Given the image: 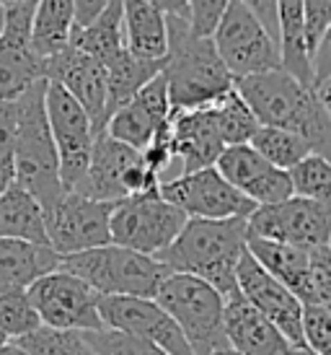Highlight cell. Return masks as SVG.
I'll use <instances>...</instances> for the list:
<instances>
[{
    "label": "cell",
    "mask_w": 331,
    "mask_h": 355,
    "mask_svg": "<svg viewBox=\"0 0 331 355\" xmlns=\"http://www.w3.org/2000/svg\"><path fill=\"white\" fill-rule=\"evenodd\" d=\"M246 249L259 265L274 275L285 288H290L295 296L305 301L308 293V277H311V249H298L290 244H280V241H269L262 236L246 239Z\"/></svg>",
    "instance_id": "23"
},
{
    "label": "cell",
    "mask_w": 331,
    "mask_h": 355,
    "mask_svg": "<svg viewBox=\"0 0 331 355\" xmlns=\"http://www.w3.org/2000/svg\"><path fill=\"white\" fill-rule=\"evenodd\" d=\"M215 168L223 174L228 184H233L244 198L251 200L253 205H272V202H283L295 195L290 171L272 166L249 143L228 146L220 153Z\"/></svg>",
    "instance_id": "18"
},
{
    "label": "cell",
    "mask_w": 331,
    "mask_h": 355,
    "mask_svg": "<svg viewBox=\"0 0 331 355\" xmlns=\"http://www.w3.org/2000/svg\"><path fill=\"white\" fill-rule=\"evenodd\" d=\"M246 218H186L184 228L171 241V247L163 249L156 259H161L171 272H184L205 280L228 298L238 293L235 272L246 252Z\"/></svg>",
    "instance_id": "2"
},
{
    "label": "cell",
    "mask_w": 331,
    "mask_h": 355,
    "mask_svg": "<svg viewBox=\"0 0 331 355\" xmlns=\"http://www.w3.org/2000/svg\"><path fill=\"white\" fill-rule=\"evenodd\" d=\"M57 267L60 254L52 247L0 236V288H29Z\"/></svg>",
    "instance_id": "25"
},
{
    "label": "cell",
    "mask_w": 331,
    "mask_h": 355,
    "mask_svg": "<svg viewBox=\"0 0 331 355\" xmlns=\"http://www.w3.org/2000/svg\"><path fill=\"white\" fill-rule=\"evenodd\" d=\"M10 340H8V335H6V332H0V350H3V347L8 345Z\"/></svg>",
    "instance_id": "50"
},
{
    "label": "cell",
    "mask_w": 331,
    "mask_h": 355,
    "mask_svg": "<svg viewBox=\"0 0 331 355\" xmlns=\"http://www.w3.org/2000/svg\"><path fill=\"white\" fill-rule=\"evenodd\" d=\"M47 80H37L29 91L16 99V179L21 187L31 192L44 207V216L62 195L60 182L57 148L49 132L47 109H44Z\"/></svg>",
    "instance_id": "4"
},
{
    "label": "cell",
    "mask_w": 331,
    "mask_h": 355,
    "mask_svg": "<svg viewBox=\"0 0 331 355\" xmlns=\"http://www.w3.org/2000/svg\"><path fill=\"white\" fill-rule=\"evenodd\" d=\"M171 143L174 158L181 161V174L215 166L225 150V143L213 107L171 109Z\"/></svg>",
    "instance_id": "21"
},
{
    "label": "cell",
    "mask_w": 331,
    "mask_h": 355,
    "mask_svg": "<svg viewBox=\"0 0 331 355\" xmlns=\"http://www.w3.org/2000/svg\"><path fill=\"white\" fill-rule=\"evenodd\" d=\"M122 31L125 50L143 60H166L168 21L145 0H122Z\"/></svg>",
    "instance_id": "24"
},
{
    "label": "cell",
    "mask_w": 331,
    "mask_h": 355,
    "mask_svg": "<svg viewBox=\"0 0 331 355\" xmlns=\"http://www.w3.org/2000/svg\"><path fill=\"white\" fill-rule=\"evenodd\" d=\"M60 270H68L86 280L98 296L135 298H156L161 283L171 275L161 259L119 244H104L78 254L60 257Z\"/></svg>",
    "instance_id": "5"
},
{
    "label": "cell",
    "mask_w": 331,
    "mask_h": 355,
    "mask_svg": "<svg viewBox=\"0 0 331 355\" xmlns=\"http://www.w3.org/2000/svg\"><path fill=\"white\" fill-rule=\"evenodd\" d=\"M156 301L171 314L195 355L225 350V296L195 275L171 272L156 293Z\"/></svg>",
    "instance_id": "6"
},
{
    "label": "cell",
    "mask_w": 331,
    "mask_h": 355,
    "mask_svg": "<svg viewBox=\"0 0 331 355\" xmlns=\"http://www.w3.org/2000/svg\"><path fill=\"white\" fill-rule=\"evenodd\" d=\"M249 146L262 158H267L272 166L283 168V171H290L301 164L303 158L313 156L308 143L301 135L283 128H269V125H259L253 138L249 140Z\"/></svg>",
    "instance_id": "31"
},
{
    "label": "cell",
    "mask_w": 331,
    "mask_h": 355,
    "mask_svg": "<svg viewBox=\"0 0 331 355\" xmlns=\"http://www.w3.org/2000/svg\"><path fill=\"white\" fill-rule=\"evenodd\" d=\"M215 50L233 80L283 68L280 44L241 0H231L213 31Z\"/></svg>",
    "instance_id": "8"
},
{
    "label": "cell",
    "mask_w": 331,
    "mask_h": 355,
    "mask_svg": "<svg viewBox=\"0 0 331 355\" xmlns=\"http://www.w3.org/2000/svg\"><path fill=\"white\" fill-rule=\"evenodd\" d=\"M303 345L316 355H331V314L319 306H303Z\"/></svg>",
    "instance_id": "39"
},
{
    "label": "cell",
    "mask_w": 331,
    "mask_h": 355,
    "mask_svg": "<svg viewBox=\"0 0 331 355\" xmlns=\"http://www.w3.org/2000/svg\"><path fill=\"white\" fill-rule=\"evenodd\" d=\"M16 101L0 99V192L16 179Z\"/></svg>",
    "instance_id": "37"
},
{
    "label": "cell",
    "mask_w": 331,
    "mask_h": 355,
    "mask_svg": "<svg viewBox=\"0 0 331 355\" xmlns=\"http://www.w3.org/2000/svg\"><path fill=\"white\" fill-rule=\"evenodd\" d=\"M75 3V26H86L107 8L111 0H73Z\"/></svg>",
    "instance_id": "44"
},
{
    "label": "cell",
    "mask_w": 331,
    "mask_h": 355,
    "mask_svg": "<svg viewBox=\"0 0 331 355\" xmlns=\"http://www.w3.org/2000/svg\"><path fill=\"white\" fill-rule=\"evenodd\" d=\"M311 73H313V89L323 83L326 78H331V21L329 26L323 29L321 40H319V47L311 58Z\"/></svg>",
    "instance_id": "42"
},
{
    "label": "cell",
    "mask_w": 331,
    "mask_h": 355,
    "mask_svg": "<svg viewBox=\"0 0 331 355\" xmlns=\"http://www.w3.org/2000/svg\"><path fill=\"white\" fill-rule=\"evenodd\" d=\"M168 21V52L163 78L168 86L171 109L213 107L233 89V76L215 50L213 37L197 34L189 19L166 16Z\"/></svg>",
    "instance_id": "3"
},
{
    "label": "cell",
    "mask_w": 331,
    "mask_h": 355,
    "mask_svg": "<svg viewBox=\"0 0 331 355\" xmlns=\"http://www.w3.org/2000/svg\"><path fill=\"white\" fill-rule=\"evenodd\" d=\"M0 236L49 247L44 207L19 182H10L0 192Z\"/></svg>",
    "instance_id": "26"
},
{
    "label": "cell",
    "mask_w": 331,
    "mask_h": 355,
    "mask_svg": "<svg viewBox=\"0 0 331 355\" xmlns=\"http://www.w3.org/2000/svg\"><path fill=\"white\" fill-rule=\"evenodd\" d=\"M24 0H0V8H10V6H19Z\"/></svg>",
    "instance_id": "49"
},
{
    "label": "cell",
    "mask_w": 331,
    "mask_h": 355,
    "mask_svg": "<svg viewBox=\"0 0 331 355\" xmlns=\"http://www.w3.org/2000/svg\"><path fill=\"white\" fill-rule=\"evenodd\" d=\"M233 86L259 125L290 130L308 143L313 156L331 161V117L311 86L285 68L246 76L233 80Z\"/></svg>",
    "instance_id": "1"
},
{
    "label": "cell",
    "mask_w": 331,
    "mask_h": 355,
    "mask_svg": "<svg viewBox=\"0 0 331 355\" xmlns=\"http://www.w3.org/2000/svg\"><path fill=\"white\" fill-rule=\"evenodd\" d=\"M37 0L3 8L0 26V99L16 101L37 80H47V60L31 47V21Z\"/></svg>",
    "instance_id": "12"
},
{
    "label": "cell",
    "mask_w": 331,
    "mask_h": 355,
    "mask_svg": "<svg viewBox=\"0 0 331 355\" xmlns=\"http://www.w3.org/2000/svg\"><path fill=\"white\" fill-rule=\"evenodd\" d=\"M158 192L179 210H184L186 218H205V220L249 218L256 207L233 184H228L215 166L161 182Z\"/></svg>",
    "instance_id": "14"
},
{
    "label": "cell",
    "mask_w": 331,
    "mask_h": 355,
    "mask_svg": "<svg viewBox=\"0 0 331 355\" xmlns=\"http://www.w3.org/2000/svg\"><path fill=\"white\" fill-rule=\"evenodd\" d=\"M98 314L104 327L153 343L168 355H195L184 332L156 298L98 296Z\"/></svg>",
    "instance_id": "15"
},
{
    "label": "cell",
    "mask_w": 331,
    "mask_h": 355,
    "mask_svg": "<svg viewBox=\"0 0 331 355\" xmlns=\"http://www.w3.org/2000/svg\"><path fill=\"white\" fill-rule=\"evenodd\" d=\"M313 91H316V96L321 99L323 109L329 112V117H331V78H326L323 83H319V86H316Z\"/></svg>",
    "instance_id": "46"
},
{
    "label": "cell",
    "mask_w": 331,
    "mask_h": 355,
    "mask_svg": "<svg viewBox=\"0 0 331 355\" xmlns=\"http://www.w3.org/2000/svg\"><path fill=\"white\" fill-rule=\"evenodd\" d=\"M331 21V0H305V42H308V55L319 47L323 29Z\"/></svg>",
    "instance_id": "41"
},
{
    "label": "cell",
    "mask_w": 331,
    "mask_h": 355,
    "mask_svg": "<svg viewBox=\"0 0 331 355\" xmlns=\"http://www.w3.org/2000/svg\"><path fill=\"white\" fill-rule=\"evenodd\" d=\"M171 117V99L166 86L163 73H158L153 80H147L125 107H119L107 122V135L122 140L132 148L143 150L153 140L158 128Z\"/></svg>",
    "instance_id": "19"
},
{
    "label": "cell",
    "mask_w": 331,
    "mask_h": 355,
    "mask_svg": "<svg viewBox=\"0 0 331 355\" xmlns=\"http://www.w3.org/2000/svg\"><path fill=\"white\" fill-rule=\"evenodd\" d=\"M70 44L101 60L104 65L111 62L125 50V31H122V0H111L107 8L86 26H75Z\"/></svg>",
    "instance_id": "29"
},
{
    "label": "cell",
    "mask_w": 331,
    "mask_h": 355,
    "mask_svg": "<svg viewBox=\"0 0 331 355\" xmlns=\"http://www.w3.org/2000/svg\"><path fill=\"white\" fill-rule=\"evenodd\" d=\"M83 335L98 355H168L153 343H145L119 329H109V327L96 329V332H83Z\"/></svg>",
    "instance_id": "36"
},
{
    "label": "cell",
    "mask_w": 331,
    "mask_h": 355,
    "mask_svg": "<svg viewBox=\"0 0 331 355\" xmlns=\"http://www.w3.org/2000/svg\"><path fill=\"white\" fill-rule=\"evenodd\" d=\"M37 327H42V319L26 288H0V332H6L8 340H21Z\"/></svg>",
    "instance_id": "34"
},
{
    "label": "cell",
    "mask_w": 331,
    "mask_h": 355,
    "mask_svg": "<svg viewBox=\"0 0 331 355\" xmlns=\"http://www.w3.org/2000/svg\"><path fill=\"white\" fill-rule=\"evenodd\" d=\"M290 182L295 195L331 207V161L321 156L303 158L298 166L290 168Z\"/></svg>",
    "instance_id": "35"
},
{
    "label": "cell",
    "mask_w": 331,
    "mask_h": 355,
    "mask_svg": "<svg viewBox=\"0 0 331 355\" xmlns=\"http://www.w3.org/2000/svg\"><path fill=\"white\" fill-rule=\"evenodd\" d=\"M29 301L37 309L42 324L55 329H75V332H96L104 329L98 314V293L86 280L75 277L68 270H52L29 288Z\"/></svg>",
    "instance_id": "9"
},
{
    "label": "cell",
    "mask_w": 331,
    "mask_h": 355,
    "mask_svg": "<svg viewBox=\"0 0 331 355\" xmlns=\"http://www.w3.org/2000/svg\"><path fill=\"white\" fill-rule=\"evenodd\" d=\"M75 3L73 0H37L31 21V47L42 60L55 58L73 40Z\"/></svg>",
    "instance_id": "28"
},
{
    "label": "cell",
    "mask_w": 331,
    "mask_h": 355,
    "mask_svg": "<svg viewBox=\"0 0 331 355\" xmlns=\"http://www.w3.org/2000/svg\"><path fill=\"white\" fill-rule=\"evenodd\" d=\"M329 252H331V239H329Z\"/></svg>",
    "instance_id": "53"
},
{
    "label": "cell",
    "mask_w": 331,
    "mask_h": 355,
    "mask_svg": "<svg viewBox=\"0 0 331 355\" xmlns=\"http://www.w3.org/2000/svg\"><path fill=\"white\" fill-rule=\"evenodd\" d=\"M213 355H241V353H235V350H231V347H225V350H217V353Z\"/></svg>",
    "instance_id": "51"
},
{
    "label": "cell",
    "mask_w": 331,
    "mask_h": 355,
    "mask_svg": "<svg viewBox=\"0 0 331 355\" xmlns=\"http://www.w3.org/2000/svg\"><path fill=\"white\" fill-rule=\"evenodd\" d=\"M47 80L60 83L80 107L86 109L96 132L107 130L111 112H109L107 65L101 60L91 58L86 52L75 50L73 44H68L62 52L47 60Z\"/></svg>",
    "instance_id": "17"
},
{
    "label": "cell",
    "mask_w": 331,
    "mask_h": 355,
    "mask_svg": "<svg viewBox=\"0 0 331 355\" xmlns=\"http://www.w3.org/2000/svg\"><path fill=\"white\" fill-rule=\"evenodd\" d=\"M147 6L158 8L163 16H179V19H189V0H145Z\"/></svg>",
    "instance_id": "45"
},
{
    "label": "cell",
    "mask_w": 331,
    "mask_h": 355,
    "mask_svg": "<svg viewBox=\"0 0 331 355\" xmlns=\"http://www.w3.org/2000/svg\"><path fill=\"white\" fill-rule=\"evenodd\" d=\"M246 8L251 10L256 19L262 21L267 31L272 34L280 44V24H277V0H241Z\"/></svg>",
    "instance_id": "43"
},
{
    "label": "cell",
    "mask_w": 331,
    "mask_h": 355,
    "mask_svg": "<svg viewBox=\"0 0 331 355\" xmlns=\"http://www.w3.org/2000/svg\"><path fill=\"white\" fill-rule=\"evenodd\" d=\"M0 355H29V353H26V350H24L19 343H13V340H10L8 345L0 350Z\"/></svg>",
    "instance_id": "47"
},
{
    "label": "cell",
    "mask_w": 331,
    "mask_h": 355,
    "mask_svg": "<svg viewBox=\"0 0 331 355\" xmlns=\"http://www.w3.org/2000/svg\"><path fill=\"white\" fill-rule=\"evenodd\" d=\"M231 0H189V26L197 34L213 37L215 26L225 13Z\"/></svg>",
    "instance_id": "40"
},
{
    "label": "cell",
    "mask_w": 331,
    "mask_h": 355,
    "mask_svg": "<svg viewBox=\"0 0 331 355\" xmlns=\"http://www.w3.org/2000/svg\"><path fill=\"white\" fill-rule=\"evenodd\" d=\"M117 202L83 198L78 192H65L47 210L49 247L60 257L78 254L86 249L111 244V213Z\"/></svg>",
    "instance_id": "13"
},
{
    "label": "cell",
    "mask_w": 331,
    "mask_h": 355,
    "mask_svg": "<svg viewBox=\"0 0 331 355\" xmlns=\"http://www.w3.org/2000/svg\"><path fill=\"white\" fill-rule=\"evenodd\" d=\"M184 223V210L168 202L158 189H150L119 200L109 228H111V244L158 257L163 249L171 247V241L179 236Z\"/></svg>",
    "instance_id": "7"
},
{
    "label": "cell",
    "mask_w": 331,
    "mask_h": 355,
    "mask_svg": "<svg viewBox=\"0 0 331 355\" xmlns=\"http://www.w3.org/2000/svg\"><path fill=\"white\" fill-rule=\"evenodd\" d=\"M235 286L238 293L249 301V304L269 319L285 340L290 345H303V304L301 298L292 293L290 288H285L274 275H269L251 252L246 249L241 262H238V272H235Z\"/></svg>",
    "instance_id": "16"
},
{
    "label": "cell",
    "mask_w": 331,
    "mask_h": 355,
    "mask_svg": "<svg viewBox=\"0 0 331 355\" xmlns=\"http://www.w3.org/2000/svg\"><path fill=\"white\" fill-rule=\"evenodd\" d=\"M303 306H319L331 314V252L326 247L311 249V277Z\"/></svg>",
    "instance_id": "38"
},
{
    "label": "cell",
    "mask_w": 331,
    "mask_h": 355,
    "mask_svg": "<svg viewBox=\"0 0 331 355\" xmlns=\"http://www.w3.org/2000/svg\"><path fill=\"white\" fill-rule=\"evenodd\" d=\"M0 26H3V8H0Z\"/></svg>",
    "instance_id": "52"
},
{
    "label": "cell",
    "mask_w": 331,
    "mask_h": 355,
    "mask_svg": "<svg viewBox=\"0 0 331 355\" xmlns=\"http://www.w3.org/2000/svg\"><path fill=\"white\" fill-rule=\"evenodd\" d=\"M251 236L290 244L298 249L326 247L331 239V207L316 200L292 198L272 205H256L246 218Z\"/></svg>",
    "instance_id": "11"
},
{
    "label": "cell",
    "mask_w": 331,
    "mask_h": 355,
    "mask_svg": "<svg viewBox=\"0 0 331 355\" xmlns=\"http://www.w3.org/2000/svg\"><path fill=\"white\" fill-rule=\"evenodd\" d=\"M215 119H217V130L223 138L225 148L228 146H244L253 138V132L259 130V119L253 117V112L249 109L241 94L235 91V86L225 94L220 101L213 104Z\"/></svg>",
    "instance_id": "32"
},
{
    "label": "cell",
    "mask_w": 331,
    "mask_h": 355,
    "mask_svg": "<svg viewBox=\"0 0 331 355\" xmlns=\"http://www.w3.org/2000/svg\"><path fill=\"white\" fill-rule=\"evenodd\" d=\"M277 24L283 68L313 89L311 55L305 42V0H277Z\"/></svg>",
    "instance_id": "27"
},
{
    "label": "cell",
    "mask_w": 331,
    "mask_h": 355,
    "mask_svg": "<svg viewBox=\"0 0 331 355\" xmlns=\"http://www.w3.org/2000/svg\"><path fill=\"white\" fill-rule=\"evenodd\" d=\"M143 158V153L132 146H127L122 140H114L107 132H98L93 140L91 161L83 179L73 192H78L83 198L101 200V202H119L129 198L127 195V174Z\"/></svg>",
    "instance_id": "20"
},
{
    "label": "cell",
    "mask_w": 331,
    "mask_h": 355,
    "mask_svg": "<svg viewBox=\"0 0 331 355\" xmlns=\"http://www.w3.org/2000/svg\"><path fill=\"white\" fill-rule=\"evenodd\" d=\"M19 343L29 355H98L93 347L88 345L83 332L75 329H55V327L42 324L34 332H29Z\"/></svg>",
    "instance_id": "33"
},
{
    "label": "cell",
    "mask_w": 331,
    "mask_h": 355,
    "mask_svg": "<svg viewBox=\"0 0 331 355\" xmlns=\"http://www.w3.org/2000/svg\"><path fill=\"white\" fill-rule=\"evenodd\" d=\"M287 355H316V353H313L311 347H305V345H290Z\"/></svg>",
    "instance_id": "48"
},
{
    "label": "cell",
    "mask_w": 331,
    "mask_h": 355,
    "mask_svg": "<svg viewBox=\"0 0 331 355\" xmlns=\"http://www.w3.org/2000/svg\"><path fill=\"white\" fill-rule=\"evenodd\" d=\"M44 109H47L49 132L57 148L60 161V182L65 192H73L83 179L91 161L96 130L93 122L86 114V109L70 96L60 83L47 80V94H44Z\"/></svg>",
    "instance_id": "10"
},
{
    "label": "cell",
    "mask_w": 331,
    "mask_h": 355,
    "mask_svg": "<svg viewBox=\"0 0 331 355\" xmlns=\"http://www.w3.org/2000/svg\"><path fill=\"white\" fill-rule=\"evenodd\" d=\"M225 337L241 355H287L290 343L241 293L225 298Z\"/></svg>",
    "instance_id": "22"
},
{
    "label": "cell",
    "mask_w": 331,
    "mask_h": 355,
    "mask_svg": "<svg viewBox=\"0 0 331 355\" xmlns=\"http://www.w3.org/2000/svg\"><path fill=\"white\" fill-rule=\"evenodd\" d=\"M163 62L166 60H143L129 50H122L111 62H107L109 112L114 114L119 107H125L147 80H153L163 70Z\"/></svg>",
    "instance_id": "30"
}]
</instances>
